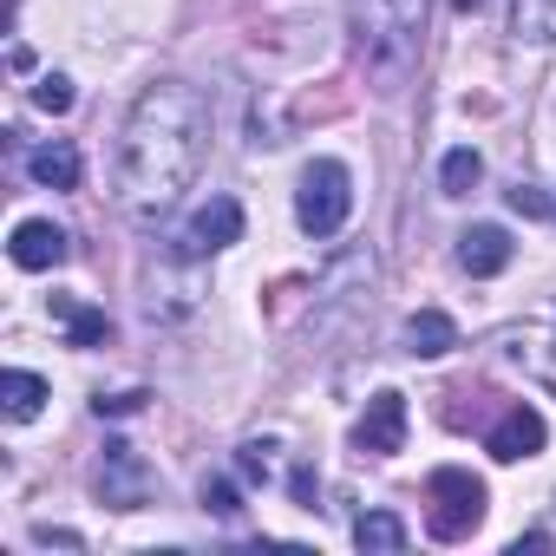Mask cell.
Here are the masks:
<instances>
[{"instance_id":"obj_1","label":"cell","mask_w":556,"mask_h":556,"mask_svg":"<svg viewBox=\"0 0 556 556\" xmlns=\"http://www.w3.org/2000/svg\"><path fill=\"white\" fill-rule=\"evenodd\" d=\"M203 157H210V105L184 79H151L118 131V203L138 223H157L197 184Z\"/></svg>"},{"instance_id":"obj_2","label":"cell","mask_w":556,"mask_h":556,"mask_svg":"<svg viewBox=\"0 0 556 556\" xmlns=\"http://www.w3.org/2000/svg\"><path fill=\"white\" fill-rule=\"evenodd\" d=\"M419 21H426V0H354V53L367 60L380 92L406 79L419 53Z\"/></svg>"},{"instance_id":"obj_3","label":"cell","mask_w":556,"mask_h":556,"mask_svg":"<svg viewBox=\"0 0 556 556\" xmlns=\"http://www.w3.org/2000/svg\"><path fill=\"white\" fill-rule=\"evenodd\" d=\"M426 530L439 543H465L478 523H484V478H471L465 465H439L426 478Z\"/></svg>"},{"instance_id":"obj_4","label":"cell","mask_w":556,"mask_h":556,"mask_svg":"<svg viewBox=\"0 0 556 556\" xmlns=\"http://www.w3.org/2000/svg\"><path fill=\"white\" fill-rule=\"evenodd\" d=\"M348 210H354V177H348V164L315 157V164L302 170V190H295L302 229H308V236H334V229L348 223Z\"/></svg>"},{"instance_id":"obj_5","label":"cell","mask_w":556,"mask_h":556,"mask_svg":"<svg viewBox=\"0 0 556 556\" xmlns=\"http://www.w3.org/2000/svg\"><path fill=\"white\" fill-rule=\"evenodd\" d=\"M229 242H242V203L216 190V197H210V203L184 223L177 255H216V249H229Z\"/></svg>"},{"instance_id":"obj_6","label":"cell","mask_w":556,"mask_h":556,"mask_svg":"<svg viewBox=\"0 0 556 556\" xmlns=\"http://www.w3.org/2000/svg\"><path fill=\"white\" fill-rule=\"evenodd\" d=\"M543 439H549V432H543V413L517 400V406H504V413H497V426L484 432V452H491L497 465H517V458H536V452H543Z\"/></svg>"},{"instance_id":"obj_7","label":"cell","mask_w":556,"mask_h":556,"mask_svg":"<svg viewBox=\"0 0 556 556\" xmlns=\"http://www.w3.org/2000/svg\"><path fill=\"white\" fill-rule=\"evenodd\" d=\"M99 497L118 504V510H138V504L151 497V471H144V458H138L125 439H112L105 458H99Z\"/></svg>"},{"instance_id":"obj_8","label":"cell","mask_w":556,"mask_h":556,"mask_svg":"<svg viewBox=\"0 0 556 556\" xmlns=\"http://www.w3.org/2000/svg\"><path fill=\"white\" fill-rule=\"evenodd\" d=\"M354 445L367 458H393L406 445V400L400 393H374L367 413H361V426H354Z\"/></svg>"},{"instance_id":"obj_9","label":"cell","mask_w":556,"mask_h":556,"mask_svg":"<svg viewBox=\"0 0 556 556\" xmlns=\"http://www.w3.org/2000/svg\"><path fill=\"white\" fill-rule=\"evenodd\" d=\"M8 255H14L21 268H60V262H66V229L47 223V216H27V223L14 229Z\"/></svg>"},{"instance_id":"obj_10","label":"cell","mask_w":556,"mask_h":556,"mask_svg":"<svg viewBox=\"0 0 556 556\" xmlns=\"http://www.w3.org/2000/svg\"><path fill=\"white\" fill-rule=\"evenodd\" d=\"M458 262H465V275H504L510 268V236L497 223H471L458 236Z\"/></svg>"},{"instance_id":"obj_11","label":"cell","mask_w":556,"mask_h":556,"mask_svg":"<svg viewBox=\"0 0 556 556\" xmlns=\"http://www.w3.org/2000/svg\"><path fill=\"white\" fill-rule=\"evenodd\" d=\"M27 170H34V184H47V190H79V151H73L66 138L40 144V151L27 157Z\"/></svg>"},{"instance_id":"obj_12","label":"cell","mask_w":556,"mask_h":556,"mask_svg":"<svg viewBox=\"0 0 556 556\" xmlns=\"http://www.w3.org/2000/svg\"><path fill=\"white\" fill-rule=\"evenodd\" d=\"M406 348H413L419 361H439V354H452V348H458V321H452V315H439V308H426V315H413Z\"/></svg>"},{"instance_id":"obj_13","label":"cell","mask_w":556,"mask_h":556,"mask_svg":"<svg viewBox=\"0 0 556 556\" xmlns=\"http://www.w3.org/2000/svg\"><path fill=\"white\" fill-rule=\"evenodd\" d=\"M53 315L66 321V341H73V348H99V341H112V321H105L99 308L73 302V295H53Z\"/></svg>"},{"instance_id":"obj_14","label":"cell","mask_w":556,"mask_h":556,"mask_svg":"<svg viewBox=\"0 0 556 556\" xmlns=\"http://www.w3.org/2000/svg\"><path fill=\"white\" fill-rule=\"evenodd\" d=\"M0 406H8V419H34L47 406V380L40 374H0Z\"/></svg>"},{"instance_id":"obj_15","label":"cell","mask_w":556,"mask_h":556,"mask_svg":"<svg viewBox=\"0 0 556 556\" xmlns=\"http://www.w3.org/2000/svg\"><path fill=\"white\" fill-rule=\"evenodd\" d=\"M510 34L549 47L556 40V0H510Z\"/></svg>"},{"instance_id":"obj_16","label":"cell","mask_w":556,"mask_h":556,"mask_svg":"<svg viewBox=\"0 0 556 556\" xmlns=\"http://www.w3.org/2000/svg\"><path fill=\"white\" fill-rule=\"evenodd\" d=\"M354 543H361V549H406V523H400L393 510H367V517L354 523Z\"/></svg>"},{"instance_id":"obj_17","label":"cell","mask_w":556,"mask_h":556,"mask_svg":"<svg viewBox=\"0 0 556 556\" xmlns=\"http://www.w3.org/2000/svg\"><path fill=\"white\" fill-rule=\"evenodd\" d=\"M478 177H484L478 151H452V157L439 164V184H445V197H471V190H478Z\"/></svg>"},{"instance_id":"obj_18","label":"cell","mask_w":556,"mask_h":556,"mask_svg":"<svg viewBox=\"0 0 556 556\" xmlns=\"http://www.w3.org/2000/svg\"><path fill=\"white\" fill-rule=\"evenodd\" d=\"M34 105H40V112H66V105H73V86H66L60 73H47V79L34 86Z\"/></svg>"},{"instance_id":"obj_19","label":"cell","mask_w":556,"mask_h":556,"mask_svg":"<svg viewBox=\"0 0 556 556\" xmlns=\"http://www.w3.org/2000/svg\"><path fill=\"white\" fill-rule=\"evenodd\" d=\"M203 510H216V517H236V510H242V504H236V484L210 478V484H203Z\"/></svg>"},{"instance_id":"obj_20","label":"cell","mask_w":556,"mask_h":556,"mask_svg":"<svg viewBox=\"0 0 556 556\" xmlns=\"http://www.w3.org/2000/svg\"><path fill=\"white\" fill-rule=\"evenodd\" d=\"M510 210H517V216H549V197L530 190V184H517V190H510Z\"/></svg>"},{"instance_id":"obj_21","label":"cell","mask_w":556,"mask_h":556,"mask_svg":"<svg viewBox=\"0 0 556 556\" xmlns=\"http://www.w3.org/2000/svg\"><path fill=\"white\" fill-rule=\"evenodd\" d=\"M144 406V393H112V400H92V413L99 419H125V413H138Z\"/></svg>"},{"instance_id":"obj_22","label":"cell","mask_w":556,"mask_h":556,"mask_svg":"<svg viewBox=\"0 0 556 556\" xmlns=\"http://www.w3.org/2000/svg\"><path fill=\"white\" fill-rule=\"evenodd\" d=\"M268 445H242V478H268Z\"/></svg>"},{"instance_id":"obj_23","label":"cell","mask_w":556,"mask_h":556,"mask_svg":"<svg viewBox=\"0 0 556 556\" xmlns=\"http://www.w3.org/2000/svg\"><path fill=\"white\" fill-rule=\"evenodd\" d=\"M452 8H458V14H471V8H478V0H452Z\"/></svg>"}]
</instances>
